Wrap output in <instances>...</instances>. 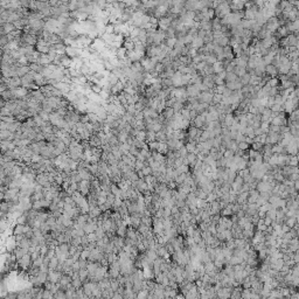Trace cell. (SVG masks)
I'll use <instances>...</instances> for the list:
<instances>
[{
	"label": "cell",
	"instance_id": "cell-35",
	"mask_svg": "<svg viewBox=\"0 0 299 299\" xmlns=\"http://www.w3.org/2000/svg\"><path fill=\"white\" fill-rule=\"evenodd\" d=\"M159 146H160V141H158V140H153V141L149 143L150 151H158Z\"/></svg>",
	"mask_w": 299,
	"mask_h": 299
},
{
	"label": "cell",
	"instance_id": "cell-26",
	"mask_svg": "<svg viewBox=\"0 0 299 299\" xmlns=\"http://www.w3.org/2000/svg\"><path fill=\"white\" fill-rule=\"evenodd\" d=\"M174 113H175V112H174V109H173V108H169V106H166L165 110L161 112V114H163L166 119H171V118L174 116Z\"/></svg>",
	"mask_w": 299,
	"mask_h": 299
},
{
	"label": "cell",
	"instance_id": "cell-43",
	"mask_svg": "<svg viewBox=\"0 0 299 299\" xmlns=\"http://www.w3.org/2000/svg\"><path fill=\"white\" fill-rule=\"evenodd\" d=\"M31 159H32V164H36V163H41V160L43 159V157L41 154H33L31 157Z\"/></svg>",
	"mask_w": 299,
	"mask_h": 299
},
{
	"label": "cell",
	"instance_id": "cell-38",
	"mask_svg": "<svg viewBox=\"0 0 299 299\" xmlns=\"http://www.w3.org/2000/svg\"><path fill=\"white\" fill-rule=\"evenodd\" d=\"M54 298L56 299H66L67 298V293H66V291L64 290H62V289H60L57 292H56L55 295H54Z\"/></svg>",
	"mask_w": 299,
	"mask_h": 299
},
{
	"label": "cell",
	"instance_id": "cell-12",
	"mask_svg": "<svg viewBox=\"0 0 299 299\" xmlns=\"http://www.w3.org/2000/svg\"><path fill=\"white\" fill-rule=\"evenodd\" d=\"M124 88H125V85H124V83L123 82H120V81H118L113 87L111 88V95H118V93H120L122 91H124Z\"/></svg>",
	"mask_w": 299,
	"mask_h": 299
},
{
	"label": "cell",
	"instance_id": "cell-46",
	"mask_svg": "<svg viewBox=\"0 0 299 299\" xmlns=\"http://www.w3.org/2000/svg\"><path fill=\"white\" fill-rule=\"evenodd\" d=\"M136 138L137 139H139V140H146V130H143V131H139L138 132V134L136 136Z\"/></svg>",
	"mask_w": 299,
	"mask_h": 299
},
{
	"label": "cell",
	"instance_id": "cell-14",
	"mask_svg": "<svg viewBox=\"0 0 299 299\" xmlns=\"http://www.w3.org/2000/svg\"><path fill=\"white\" fill-rule=\"evenodd\" d=\"M144 278L145 279H155V273L153 271V268H143Z\"/></svg>",
	"mask_w": 299,
	"mask_h": 299
},
{
	"label": "cell",
	"instance_id": "cell-3",
	"mask_svg": "<svg viewBox=\"0 0 299 299\" xmlns=\"http://www.w3.org/2000/svg\"><path fill=\"white\" fill-rule=\"evenodd\" d=\"M32 256H31V254H26L22 258H20L18 260V265L22 269V270H27V269H29L31 268V265H32Z\"/></svg>",
	"mask_w": 299,
	"mask_h": 299
},
{
	"label": "cell",
	"instance_id": "cell-59",
	"mask_svg": "<svg viewBox=\"0 0 299 299\" xmlns=\"http://www.w3.org/2000/svg\"><path fill=\"white\" fill-rule=\"evenodd\" d=\"M73 269H74V271H78V270L81 269L79 262H78V261H75L74 262V264H73Z\"/></svg>",
	"mask_w": 299,
	"mask_h": 299
},
{
	"label": "cell",
	"instance_id": "cell-23",
	"mask_svg": "<svg viewBox=\"0 0 299 299\" xmlns=\"http://www.w3.org/2000/svg\"><path fill=\"white\" fill-rule=\"evenodd\" d=\"M78 275H79V279L82 280L83 283L89 278V271H88V269H87V268H82V269H79V270H78Z\"/></svg>",
	"mask_w": 299,
	"mask_h": 299
},
{
	"label": "cell",
	"instance_id": "cell-48",
	"mask_svg": "<svg viewBox=\"0 0 299 299\" xmlns=\"http://www.w3.org/2000/svg\"><path fill=\"white\" fill-rule=\"evenodd\" d=\"M0 116H13V112L11 111L9 109H7L6 106H4V108H1Z\"/></svg>",
	"mask_w": 299,
	"mask_h": 299
},
{
	"label": "cell",
	"instance_id": "cell-33",
	"mask_svg": "<svg viewBox=\"0 0 299 299\" xmlns=\"http://www.w3.org/2000/svg\"><path fill=\"white\" fill-rule=\"evenodd\" d=\"M112 153H113V155L117 158V159H122V157H123V152L120 151V149H119V146L118 145H114V146H112V151H111Z\"/></svg>",
	"mask_w": 299,
	"mask_h": 299
},
{
	"label": "cell",
	"instance_id": "cell-34",
	"mask_svg": "<svg viewBox=\"0 0 299 299\" xmlns=\"http://www.w3.org/2000/svg\"><path fill=\"white\" fill-rule=\"evenodd\" d=\"M238 78H240V77L235 74V71L227 73V76H225V82H233V81H236V79H238Z\"/></svg>",
	"mask_w": 299,
	"mask_h": 299
},
{
	"label": "cell",
	"instance_id": "cell-22",
	"mask_svg": "<svg viewBox=\"0 0 299 299\" xmlns=\"http://www.w3.org/2000/svg\"><path fill=\"white\" fill-rule=\"evenodd\" d=\"M123 47H124L126 50H134L136 43L131 40L130 37L128 36V39H126V40H124V42H123Z\"/></svg>",
	"mask_w": 299,
	"mask_h": 299
},
{
	"label": "cell",
	"instance_id": "cell-25",
	"mask_svg": "<svg viewBox=\"0 0 299 299\" xmlns=\"http://www.w3.org/2000/svg\"><path fill=\"white\" fill-rule=\"evenodd\" d=\"M187 159H188V163H189V166H195V164H196V161H198V154H195V153H188L186 155Z\"/></svg>",
	"mask_w": 299,
	"mask_h": 299
},
{
	"label": "cell",
	"instance_id": "cell-18",
	"mask_svg": "<svg viewBox=\"0 0 299 299\" xmlns=\"http://www.w3.org/2000/svg\"><path fill=\"white\" fill-rule=\"evenodd\" d=\"M39 63L46 67V66H48V64L53 63V61H52V58L49 57V55H48V54H41L40 58H39Z\"/></svg>",
	"mask_w": 299,
	"mask_h": 299
},
{
	"label": "cell",
	"instance_id": "cell-53",
	"mask_svg": "<svg viewBox=\"0 0 299 299\" xmlns=\"http://www.w3.org/2000/svg\"><path fill=\"white\" fill-rule=\"evenodd\" d=\"M249 144L244 140V141H241V143H238V150H242V151H246V150L249 149Z\"/></svg>",
	"mask_w": 299,
	"mask_h": 299
},
{
	"label": "cell",
	"instance_id": "cell-19",
	"mask_svg": "<svg viewBox=\"0 0 299 299\" xmlns=\"http://www.w3.org/2000/svg\"><path fill=\"white\" fill-rule=\"evenodd\" d=\"M97 228H98V225L96 222H87V224L84 225V231H85V234H90V233L96 231Z\"/></svg>",
	"mask_w": 299,
	"mask_h": 299
},
{
	"label": "cell",
	"instance_id": "cell-49",
	"mask_svg": "<svg viewBox=\"0 0 299 299\" xmlns=\"http://www.w3.org/2000/svg\"><path fill=\"white\" fill-rule=\"evenodd\" d=\"M112 206L113 205H111L110 202H105V203H103V205H101L99 206V208L102 209V211H106V210H110V209H112Z\"/></svg>",
	"mask_w": 299,
	"mask_h": 299
},
{
	"label": "cell",
	"instance_id": "cell-20",
	"mask_svg": "<svg viewBox=\"0 0 299 299\" xmlns=\"http://www.w3.org/2000/svg\"><path fill=\"white\" fill-rule=\"evenodd\" d=\"M31 71V67L29 66H22V67H18L17 68V74L19 77H23L25 75H27Z\"/></svg>",
	"mask_w": 299,
	"mask_h": 299
},
{
	"label": "cell",
	"instance_id": "cell-7",
	"mask_svg": "<svg viewBox=\"0 0 299 299\" xmlns=\"http://www.w3.org/2000/svg\"><path fill=\"white\" fill-rule=\"evenodd\" d=\"M63 272L58 271V270H49L48 271V280H50L52 283H60V279L62 277Z\"/></svg>",
	"mask_w": 299,
	"mask_h": 299
},
{
	"label": "cell",
	"instance_id": "cell-24",
	"mask_svg": "<svg viewBox=\"0 0 299 299\" xmlns=\"http://www.w3.org/2000/svg\"><path fill=\"white\" fill-rule=\"evenodd\" d=\"M153 140H157V132L153 130H147L146 131V143L149 144Z\"/></svg>",
	"mask_w": 299,
	"mask_h": 299
},
{
	"label": "cell",
	"instance_id": "cell-31",
	"mask_svg": "<svg viewBox=\"0 0 299 299\" xmlns=\"http://www.w3.org/2000/svg\"><path fill=\"white\" fill-rule=\"evenodd\" d=\"M123 296L124 298H137V293L133 291V289H129V287H125Z\"/></svg>",
	"mask_w": 299,
	"mask_h": 299
},
{
	"label": "cell",
	"instance_id": "cell-42",
	"mask_svg": "<svg viewBox=\"0 0 299 299\" xmlns=\"http://www.w3.org/2000/svg\"><path fill=\"white\" fill-rule=\"evenodd\" d=\"M134 106H136V110H137V111H143V110L145 109L146 105H145V103L140 99V101H138V102L134 104Z\"/></svg>",
	"mask_w": 299,
	"mask_h": 299
},
{
	"label": "cell",
	"instance_id": "cell-5",
	"mask_svg": "<svg viewBox=\"0 0 299 299\" xmlns=\"http://www.w3.org/2000/svg\"><path fill=\"white\" fill-rule=\"evenodd\" d=\"M90 188H91V181L90 180H82L78 184V192L84 196H87L90 193Z\"/></svg>",
	"mask_w": 299,
	"mask_h": 299
},
{
	"label": "cell",
	"instance_id": "cell-9",
	"mask_svg": "<svg viewBox=\"0 0 299 299\" xmlns=\"http://www.w3.org/2000/svg\"><path fill=\"white\" fill-rule=\"evenodd\" d=\"M231 290H233V287L222 286V287L217 291V297H219V298H230V296H231Z\"/></svg>",
	"mask_w": 299,
	"mask_h": 299
},
{
	"label": "cell",
	"instance_id": "cell-51",
	"mask_svg": "<svg viewBox=\"0 0 299 299\" xmlns=\"http://www.w3.org/2000/svg\"><path fill=\"white\" fill-rule=\"evenodd\" d=\"M4 298H6V299H18V292H8L7 295H4Z\"/></svg>",
	"mask_w": 299,
	"mask_h": 299
},
{
	"label": "cell",
	"instance_id": "cell-30",
	"mask_svg": "<svg viewBox=\"0 0 299 299\" xmlns=\"http://www.w3.org/2000/svg\"><path fill=\"white\" fill-rule=\"evenodd\" d=\"M126 53H128V50H126L124 47H120V48H118V49H117V52H116V56H117V58H118V60H124V58L126 57Z\"/></svg>",
	"mask_w": 299,
	"mask_h": 299
},
{
	"label": "cell",
	"instance_id": "cell-55",
	"mask_svg": "<svg viewBox=\"0 0 299 299\" xmlns=\"http://www.w3.org/2000/svg\"><path fill=\"white\" fill-rule=\"evenodd\" d=\"M134 118H136L137 120H144V112L136 111V113H134Z\"/></svg>",
	"mask_w": 299,
	"mask_h": 299
},
{
	"label": "cell",
	"instance_id": "cell-2",
	"mask_svg": "<svg viewBox=\"0 0 299 299\" xmlns=\"http://www.w3.org/2000/svg\"><path fill=\"white\" fill-rule=\"evenodd\" d=\"M140 63H141V66H143V68H144V70L146 73L153 71L154 68H155V64H157L151 57H143L141 61H140Z\"/></svg>",
	"mask_w": 299,
	"mask_h": 299
},
{
	"label": "cell",
	"instance_id": "cell-47",
	"mask_svg": "<svg viewBox=\"0 0 299 299\" xmlns=\"http://www.w3.org/2000/svg\"><path fill=\"white\" fill-rule=\"evenodd\" d=\"M71 284H73V286H75L76 289H78V287H81V286L83 285V281L79 279V278H73Z\"/></svg>",
	"mask_w": 299,
	"mask_h": 299
},
{
	"label": "cell",
	"instance_id": "cell-41",
	"mask_svg": "<svg viewBox=\"0 0 299 299\" xmlns=\"http://www.w3.org/2000/svg\"><path fill=\"white\" fill-rule=\"evenodd\" d=\"M145 167V164H144V161H140V160H136V164H134V171L136 172H138V171H141L143 168Z\"/></svg>",
	"mask_w": 299,
	"mask_h": 299
},
{
	"label": "cell",
	"instance_id": "cell-6",
	"mask_svg": "<svg viewBox=\"0 0 299 299\" xmlns=\"http://www.w3.org/2000/svg\"><path fill=\"white\" fill-rule=\"evenodd\" d=\"M15 29H17V27L12 22H6V23H2L0 26V33H1V35H7V34L14 32Z\"/></svg>",
	"mask_w": 299,
	"mask_h": 299
},
{
	"label": "cell",
	"instance_id": "cell-17",
	"mask_svg": "<svg viewBox=\"0 0 299 299\" xmlns=\"http://www.w3.org/2000/svg\"><path fill=\"white\" fill-rule=\"evenodd\" d=\"M265 73L268 75H270V76H276L277 73H278V68H277V66H275V64H266V67H265Z\"/></svg>",
	"mask_w": 299,
	"mask_h": 299
},
{
	"label": "cell",
	"instance_id": "cell-56",
	"mask_svg": "<svg viewBox=\"0 0 299 299\" xmlns=\"http://www.w3.org/2000/svg\"><path fill=\"white\" fill-rule=\"evenodd\" d=\"M143 171V173H144V175H151L152 174V168H151V166H145V167L141 169Z\"/></svg>",
	"mask_w": 299,
	"mask_h": 299
},
{
	"label": "cell",
	"instance_id": "cell-57",
	"mask_svg": "<svg viewBox=\"0 0 299 299\" xmlns=\"http://www.w3.org/2000/svg\"><path fill=\"white\" fill-rule=\"evenodd\" d=\"M179 153H180V157H182V158H184V157H186L187 154H188V151H187V149H186V146H185V145H184V146H182L181 149L179 150Z\"/></svg>",
	"mask_w": 299,
	"mask_h": 299
},
{
	"label": "cell",
	"instance_id": "cell-16",
	"mask_svg": "<svg viewBox=\"0 0 299 299\" xmlns=\"http://www.w3.org/2000/svg\"><path fill=\"white\" fill-rule=\"evenodd\" d=\"M61 66H63L64 68H70V66H71V62H73V58L71 57H69V56L67 55V54H64V55H61Z\"/></svg>",
	"mask_w": 299,
	"mask_h": 299
},
{
	"label": "cell",
	"instance_id": "cell-8",
	"mask_svg": "<svg viewBox=\"0 0 299 299\" xmlns=\"http://www.w3.org/2000/svg\"><path fill=\"white\" fill-rule=\"evenodd\" d=\"M187 95H188V97H190V98H198L199 97V95L201 93L200 91V89L195 85V84H189L188 87H187Z\"/></svg>",
	"mask_w": 299,
	"mask_h": 299
},
{
	"label": "cell",
	"instance_id": "cell-15",
	"mask_svg": "<svg viewBox=\"0 0 299 299\" xmlns=\"http://www.w3.org/2000/svg\"><path fill=\"white\" fill-rule=\"evenodd\" d=\"M50 47H52V44H50V43H46V44H36V46H35L36 50L39 52V53H41V54H48V53H49V50H50Z\"/></svg>",
	"mask_w": 299,
	"mask_h": 299
},
{
	"label": "cell",
	"instance_id": "cell-44",
	"mask_svg": "<svg viewBox=\"0 0 299 299\" xmlns=\"http://www.w3.org/2000/svg\"><path fill=\"white\" fill-rule=\"evenodd\" d=\"M176 171H178V173L179 174H181V173H188V165H185V164H182L181 166H179V167L175 168Z\"/></svg>",
	"mask_w": 299,
	"mask_h": 299
},
{
	"label": "cell",
	"instance_id": "cell-32",
	"mask_svg": "<svg viewBox=\"0 0 299 299\" xmlns=\"http://www.w3.org/2000/svg\"><path fill=\"white\" fill-rule=\"evenodd\" d=\"M58 264H60V260L54 256L53 258H50V261H49V270H56L57 269V266H58Z\"/></svg>",
	"mask_w": 299,
	"mask_h": 299
},
{
	"label": "cell",
	"instance_id": "cell-40",
	"mask_svg": "<svg viewBox=\"0 0 299 299\" xmlns=\"http://www.w3.org/2000/svg\"><path fill=\"white\" fill-rule=\"evenodd\" d=\"M41 231L43 233V235L44 234H47V233H49L50 230H52V228H50V225L47 223V222H43V223H41Z\"/></svg>",
	"mask_w": 299,
	"mask_h": 299
},
{
	"label": "cell",
	"instance_id": "cell-54",
	"mask_svg": "<svg viewBox=\"0 0 299 299\" xmlns=\"http://www.w3.org/2000/svg\"><path fill=\"white\" fill-rule=\"evenodd\" d=\"M87 235H88V238H89L90 242H97L98 237H97V235H96V231L90 233V234H87Z\"/></svg>",
	"mask_w": 299,
	"mask_h": 299
},
{
	"label": "cell",
	"instance_id": "cell-13",
	"mask_svg": "<svg viewBox=\"0 0 299 299\" xmlns=\"http://www.w3.org/2000/svg\"><path fill=\"white\" fill-rule=\"evenodd\" d=\"M157 254H158V257H163V258H165L166 261L169 258V255H171V254L167 251V249L165 248V245L159 246V248L157 249Z\"/></svg>",
	"mask_w": 299,
	"mask_h": 299
},
{
	"label": "cell",
	"instance_id": "cell-36",
	"mask_svg": "<svg viewBox=\"0 0 299 299\" xmlns=\"http://www.w3.org/2000/svg\"><path fill=\"white\" fill-rule=\"evenodd\" d=\"M149 229H151V227L150 225H147V224H145V223H141L139 224V227L137 228V231L138 233H140V234H144V233H146Z\"/></svg>",
	"mask_w": 299,
	"mask_h": 299
},
{
	"label": "cell",
	"instance_id": "cell-10",
	"mask_svg": "<svg viewBox=\"0 0 299 299\" xmlns=\"http://www.w3.org/2000/svg\"><path fill=\"white\" fill-rule=\"evenodd\" d=\"M21 85H22L21 77L15 76V77H12V78L9 79V83H8V89L13 90V89H15V88H18V87H21Z\"/></svg>",
	"mask_w": 299,
	"mask_h": 299
},
{
	"label": "cell",
	"instance_id": "cell-60",
	"mask_svg": "<svg viewBox=\"0 0 299 299\" xmlns=\"http://www.w3.org/2000/svg\"><path fill=\"white\" fill-rule=\"evenodd\" d=\"M114 1H116V2H123L124 0H114Z\"/></svg>",
	"mask_w": 299,
	"mask_h": 299
},
{
	"label": "cell",
	"instance_id": "cell-27",
	"mask_svg": "<svg viewBox=\"0 0 299 299\" xmlns=\"http://www.w3.org/2000/svg\"><path fill=\"white\" fill-rule=\"evenodd\" d=\"M23 227H25V224H21V223L15 224L14 228H13V235H22V234H25Z\"/></svg>",
	"mask_w": 299,
	"mask_h": 299
},
{
	"label": "cell",
	"instance_id": "cell-29",
	"mask_svg": "<svg viewBox=\"0 0 299 299\" xmlns=\"http://www.w3.org/2000/svg\"><path fill=\"white\" fill-rule=\"evenodd\" d=\"M131 69H132L134 73H144V71H145V70H144V68H143V66H141V63H140V61H138V62H133V64H132Z\"/></svg>",
	"mask_w": 299,
	"mask_h": 299
},
{
	"label": "cell",
	"instance_id": "cell-50",
	"mask_svg": "<svg viewBox=\"0 0 299 299\" xmlns=\"http://www.w3.org/2000/svg\"><path fill=\"white\" fill-rule=\"evenodd\" d=\"M105 33H108V34H113V33H114V25L108 23V25L105 26Z\"/></svg>",
	"mask_w": 299,
	"mask_h": 299
},
{
	"label": "cell",
	"instance_id": "cell-45",
	"mask_svg": "<svg viewBox=\"0 0 299 299\" xmlns=\"http://www.w3.org/2000/svg\"><path fill=\"white\" fill-rule=\"evenodd\" d=\"M8 37L7 35H1V41H0V47H1V49L2 48H5L7 44H8Z\"/></svg>",
	"mask_w": 299,
	"mask_h": 299
},
{
	"label": "cell",
	"instance_id": "cell-37",
	"mask_svg": "<svg viewBox=\"0 0 299 299\" xmlns=\"http://www.w3.org/2000/svg\"><path fill=\"white\" fill-rule=\"evenodd\" d=\"M96 235H97V237H98V240H99V238H103V237L106 235V231L104 230L103 227H98V228L96 229Z\"/></svg>",
	"mask_w": 299,
	"mask_h": 299
},
{
	"label": "cell",
	"instance_id": "cell-39",
	"mask_svg": "<svg viewBox=\"0 0 299 299\" xmlns=\"http://www.w3.org/2000/svg\"><path fill=\"white\" fill-rule=\"evenodd\" d=\"M235 74L237 75L238 77H242L244 74H246V68H243V67H235Z\"/></svg>",
	"mask_w": 299,
	"mask_h": 299
},
{
	"label": "cell",
	"instance_id": "cell-52",
	"mask_svg": "<svg viewBox=\"0 0 299 299\" xmlns=\"http://www.w3.org/2000/svg\"><path fill=\"white\" fill-rule=\"evenodd\" d=\"M289 165H290V166H297V165H299V158H297V157H291V158H290Z\"/></svg>",
	"mask_w": 299,
	"mask_h": 299
},
{
	"label": "cell",
	"instance_id": "cell-58",
	"mask_svg": "<svg viewBox=\"0 0 299 299\" xmlns=\"http://www.w3.org/2000/svg\"><path fill=\"white\" fill-rule=\"evenodd\" d=\"M55 182L56 184H58V185H62V184H63V178H62V175H61L60 173L55 176Z\"/></svg>",
	"mask_w": 299,
	"mask_h": 299
},
{
	"label": "cell",
	"instance_id": "cell-1",
	"mask_svg": "<svg viewBox=\"0 0 299 299\" xmlns=\"http://www.w3.org/2000/svg\"><path fill=\"white\" fill-rule=\"evenodd\" d=\"M12 93H13L14 99H23L25 97H27L29 95V89H27V88H25V87L21 85V87H18V88L13 89Z\"/></svg>",
	"mask_w": 299,
	"mask_h": 299
},
{
	"label": "cell",
	"instance_id": "cell-4",
	"mask_svg": "<svg viewBox=\"0 0 299 299\" xmlns=\"http://www.w3.org/2000/svg\"><path fill=\"white\" fill-rule=\"evenodd\" d=\"M172 21H173V17H163V18H160L159 19V22H158L159 29L166 32L168 28L172 26Z\"/></svg>",
	"mask_w": 299,
	"mask_h": 299
},
{
	"label": "cell",
	"instance_id": "cell-21",
	"mask_svg": "<svg viewBox=\"0 0 299 299\" xmlns=\"http://www.w3.org/2000/svg\"><path fill=\"white\" fill-rule=\"evenodd\" d=\"M54 46V48L56 49V52H57V54H60V55H64L66 54V49H67V46L63 43V42H58V43H56V44H53Z\"/></svg>",
	"mask_w": 299,
	"mask_h": 299
},
{
	"label": "cell",
	"instance_id": "cell-11",
	"mask_svg": "<svg viewBox=\"0 0 299 299\" xmlns=\"http://www.w3.org/2000/svg\"><path fill=\"white\" fill-rule=\"evenodd\" d=\"M0 139H5V140H14L15 139V134L14 132L9 130H0Z\"/></svg>",
	"mask_w": 299,
	"mask_h": 299
},
{
	"label": "cell",
	"instance_id": "cell-61",
	"mask_svg": "<svg viewBox=\"0 0 299 299\" xmlns=\"http://www.w3.org/2000/svg\"><path fill=\"white\" fill-rule=\"evenodd\" d=\"M297 49H299V41L297 42Z\"/></svg>",
	"mask_w": 299,
	"mask_h": 299
},
{
	"label": "cell",
	"instance_id": "cell-28",
	"mask_svg": "<svg viewBox=\"0 0 299 299\" xmlns=\"http://www.w3.org/2000/svg\"><path fill=\"white\" fill-rule=\"evenodd\" d=\"M48 217H49V214H48V213L39 210V214H37V216H36L37 221H40L41 223H43V222H46V221L48 220Z\"/></svg>",
	"mask_w": 299,
	"mask_h": 299
}]
</instances>
